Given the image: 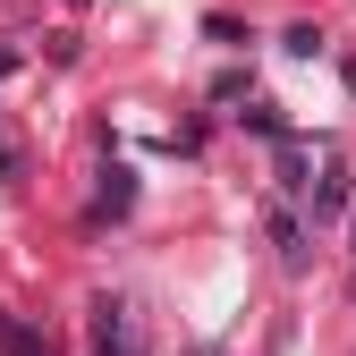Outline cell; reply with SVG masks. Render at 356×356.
I'll return each mask as SVG.
<instances>
[{
  "label": "cell",
  "instance_id": "obj_1",
  "mask_svg": "<svg viewBox=\"0 0 356 356\" xmlns=\"http://www.w3.org/2000/svg\"><path fill=\"white\" fill-rule=\"evenodd\" d=\"M94 348H102V356H136V339H127V314H119V305H102V314H94Z\"/></svg>",
  "mask_w": 356,
  "mask_h": 356
},
{
  "label": "cell",
  "instance_id": "obj_2",
  "mask_svg": "<svg viewBox=\"0 0 356 356\" xmlns=\"http://www.w3.org/2000/svg\"><path fill=\"white\" fill-rule=\"evenodd\" d=\"M0 348H9V356H42V339H34V331H17L9 314H0Z\"/></svg>",
  "mask_w": 356,
  "mask_h": 356
},
{
  "label": "cell",
  "instance_id": "obj_3",
  "mask_svg": "<svg viewBox=\"0 0 356 356\" xmlns=\"http://www.w3.org/2000/svg\"><path fill=\"white\" fill-rule=\"evenodd\" d=\"M9 170H17V145H9V136H0V178H9Z\"/></svg>",
  "mask_w": 356,
  "mask_h": 356
}]
</instances>
